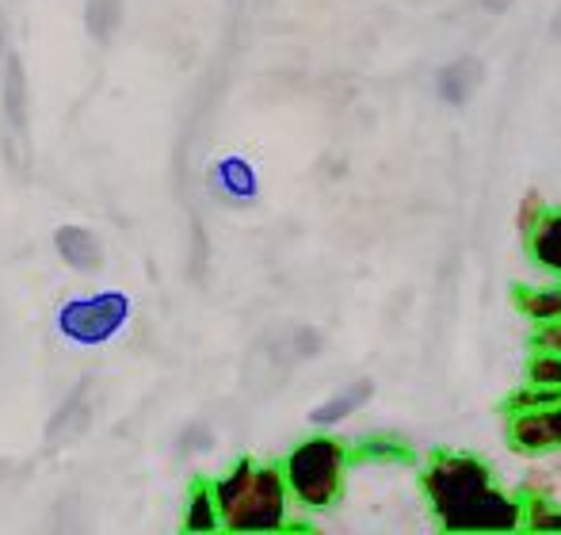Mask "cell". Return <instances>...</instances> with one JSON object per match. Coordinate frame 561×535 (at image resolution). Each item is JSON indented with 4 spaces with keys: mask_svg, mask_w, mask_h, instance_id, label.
Here are the masks:
<instances>
[{
    "mask_svg": "<svg viewBox=\"0 0 561 535\" xmlns=\"http://www.w3.org/2000/svg\"><path fill=\"white\" fill-rule=\"evenodd\" d=\"M421 490L439 532L516 535L524 532V498L496 482L493 467L470 452H436L421 470Z\"/></svg>",
    "mask_w": 561,
    "mask_h": 535,
    "instance_id": "obj_1",
    "label": "cell"
},
{
    "mask_svg": "<svg viewBox=\"0 0 561 535\" xmlns=\"http://www.w3.org/2000/svg\"><path fill=\"white\" fill-rule=\"evenodd\" d=\"M218 505V521L233 535H272L287 528L290 490L283 467L272 463L237 459L229 475L210 486Z\"/></svg>",
    "mask_w": 561,
    "mask_h": 535,
    "instance_id": "obj_2",
    "label": "cell"
},
{
    "mask_svg": "<svg viewBox=\"0 0 561 535\" xmlns=\"http://www.w3.org/2000/svg\"><path fill=\"white\" fill-rule=\"evenodd\" d=\"M344 475H347V447L329 432L306 436L302 444H295V452L283 463V478H287L290 498L302 509H333L344 493Z\"/></svg>",
    "mask_w": 561,
    "mask_h": 535,
    "instance_id": "obj_3",
    "label": "cell"
},
{
    "mask_svg": "<svg viewBox=\"0 0 561 535\" xmlns=\"http://www.w3.org/2000/svg\"><path fill=\"white\" fill-rule=\"evenodd\" d=\"M130 321V298L123 291H100V295L69 298L58 310V329L73 344H107L118 329Z\"/></svg>",
    "mask_w": 561,
    "mask_h": 535,
    "instance_id": "obj_4",
    "label": "cell"
},
{
    "mask_svg": "<svg viewBox=\"0 0 561 535\" xmlns=\"http://www.w3.org/2000/svg\"><path fill=\"white\" fill-rule=\"evenodd\" d=\"M508 447L516 455H550L561 452V401L508 413Z\"/></svg>",
    "mask_w": 561,
    "mask_h": 535,
    "instance_id": "obj_5",
    "label": "cell"
},
{
    "mask_svg": "<svg viewBox=\"0 0 561 535\" xmlns=\"http://www.w3.org/2000/svg\"><path fill=\"white\" fill-rule=\"evenodd\" d=\"M481 77H485V66L478 58H458L447 61L436 73V96L444 100L447 107H466L478 92Z\"/></svg>",
    "mask_w": 561,
    "mask_h": 535,
    "instance_id": "obj_6",
    "label": "cell"
},
{
    "mask_svg": "<svg viewBox=\"0 0 561 535\" xmlns=\"http://www.w3.org/2000/svg\"><path fill=\"white\" fill-rule=\"evenodd\" d=\"M370 398H375V379L347 383L344 390H336L333 398H325L318 409H310V424H313V429H336V424H344L347 417L359 413Z\"/></svg>",
    "mask_w": 561,
    "mask_h": 535,
    "instance_id": "obj_7",
    "label": "cell"
},
{
    "mask_svg": "<svg viewBox=\"0 0 561 535\" xmlns=\"http://www.w3.org/2000/svg\"><path fill=\"white\" fill-rule=\"evenodd\" d=\"M512 303L531 326H547L561 318V280L558 283H519L512 291Z\"/></svg>",
    "mask_w": 561,
    "mask_h": 535,
    "instance_id": "obj_8",
    "label": "cell"
},
{
    "mask_svg": "<svg viewBox=\"0 0 561 535\" xmlns=\"http://www.w3.org/2000/svg\"><path fill=\"white\" fill-rule=\"evenodd\" d=\"M527 253H531V261L542 268V272L550 275H561V207L550 210L539 218V226H535L531 234H527Z\"/></svg>",
    "mask_w": 561,
    "mask_h": 535,
    "instance_id": "obj_9",
    "label": "cell"
},
{
    "mask_svg": "<svg viewBox=\"0 0 561 535\" xmlns=\"http://www.w3.org/2000/svg\"><path fill=\"white\" fill-rule=\"evenodd\" d=\"M215 184L222 187V192L229 195V200H237V203H249V200H256L260 195V177H256V169H252L244 157H237V153H229L222 157V161L215 164Z\"/></svg>",
    "mask_w": 561,
    "mask_h": 535,
    "instance_id": "obj_10",
    "label": "cell"
},
{
    "mask_svg": "<svg viewBox=\"0 0 561 535\" xmlns=\"http://www.w3.org/2000/svg\"><path fill=\"white\" fill-rule=\"evenodd\" d=\"M413 447L401 436H386V432H375L363 444L347 447V463H413Z\"/></svg>",
    "mask_w": 561,
    "mask_h": 535,
    "instance_id": "obj_11",
    "label": "cell"
},
{
    "mask_svg": "<svg viewBox=\"0 0 561 535\" xmlns=\"http://www.w3.org/2000/svg\"><path fill=\"white\" fill-rule=\"evenodd\" d=\"M54 246H58L61 261L81 268V272L100 264V241L92 238L89 230H81V226H61V230L54 234Z\"/></svg>",
    "mask_w": 561,
    "mask_h": 535,
    "instance_id": "obj_12",
    "label": "cell"
},
{
    "mask_svg": "<svg viewBox=\"0 0 561 535\" xmlns=\"http://www.w3.org/2000/svg\"><path fill=\"white\" fill-rule=\"evenodd\" d=\"M222 528L218 521V505H215V493L210 486H195L192 501H187V513H184V532H195V535H210Z\"/></svg>",
    "mask_w": 561,
    "mask_h": 535,
    "instance_id": "obj_13",
    "label": "cell"
},
{
    "mask_svg": "<svg viewBox=\"0 0 561 535\" xmlns=\"http://www.w3.org/2000/svg\"><path fill=\"white\" fill-rule=\"evenodd\" d=\"M524 532L561 535V505L550 498H524Z\"/></svg>",
    "mask_w": 561,
    "mask_h": 535,
    "instance_id": "obj_14",
    "label": "cell"
},
{
    "mask_svg": "<svg viewBox=\"0 0 561 535\" xmlns=\"http://www.w3.org/2000/svg\"><path fill=\"white\" fill-rule=\"evenodd\" d=\"M527 387L561 390V356L535 349V356L527 360Z\"/></svg>",
    "mask_w": 561,
    "mask_h": 535,
    "instance_id": "obj_15",
    "label": "cell"
},
{
    "mask_svg": "<svg viewBox=\"0 0 561 535\" xmlns=\"http://www.w3.org/2000/svg\"><path fill=\"white\" fill-rule=\"evenodd\" d=\"M550 401H561V390H542V387H524L508 398V413L516 409H535V406H550Z\"/></svg>",
    "mask_w": 561,
    "mask_h": 535,
    "instance_id": "obj_16",
    "label": "cell"
},
{
    "mask_svg": "<svg viewBox=\"0 0 561 535\" xmlns=\"http://www.w3.org/2000/svg\"><path fill=\"white\" fill-rule=\"evenodd\" d=\"M547 215V203H542V195L539 192H531V195H524V203H519V218H516V226H519V234H531L535 226H539V218Z\"/></svg>",
    "mask_w": 561,
    "mask_h": 535,
    "instance_id": "obj_17",
    "label": "cell"
},
{
    "mask_svg": "<svg viewBox=\"0 0 561 535\" xmlns=\"http://www.w3.org/2000/svg\"><path fill=\"white\" fill-rule=\"evenodd\" d=\"M535 349L554 352V356H561V318L558 321H547V326H535Z\"/></svg>",
    "mask_w": 561,
    "mask_h": 535,
    "instance_id": "obj_18",
    "label": "cell"
},
{
    "mask_svg": "<svg viewBox=\"0 0 561 535\" xmlns=\"http://www.w3.org/2000/svg\"><path fill=\"white\" fill-rule=\"evenodd\" d=\"M512 4H516V0H481V8H485V12H493V15L508 12Z\"/></svg>",
    "mask_w": 561,
    "mask_h": 535,
    "instance_id": "obj_19",
    "label": "cell"
},
{
    "mask_svg": "<svg viewBox=\"0 0 561 535\" xmlns=\"http://www.w3.org/2000/svg\"><path fill=\"white\" fill-rule=\"evenodd\" d=\"M550 38H554V43H561V8H558L554 20H550Z\"/></svg>",
    "mask_w": 561,
    "mask_h": 535,
    "instance_id": "obj_20",
    "label": "cell"
},
{
    "mask_svg": "<svg viewBox=\"0 0 561 535\" xmlns=\"http://www.w3.org/2000/svg\"><path fill=\"white\" fill-rule=\"evenodd\" d=\"M558 280H561V275H558Z\"/></svg>",
    "mask_w": 561,
    "mask_h": 535,
    "instance_id": "obj_21",
    "label": "cell"
}]
</instances>
